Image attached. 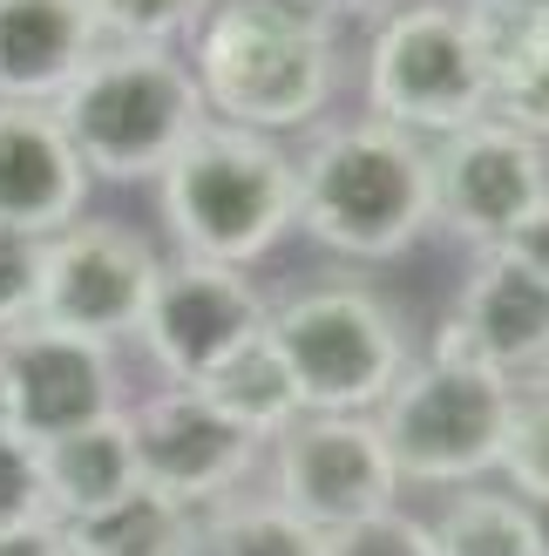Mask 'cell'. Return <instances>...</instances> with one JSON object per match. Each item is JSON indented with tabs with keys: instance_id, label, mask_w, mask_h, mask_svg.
<instances>
[{
	"instance_id": "cell-21",
	"label": "cell",
	"mask_w": 549,
	"mask_h": 556,
	"mask_svg": "<svg viewBox=\"0 0 549 556\" xmlns=\"http://www.w3.org/2000/svg\"><path fill=\"white\" fill-rule=\"evenodd\" d=\"M488 62H496L488 116H496L502 129H515V136H529V143H549V27L496 41Z\"/></svg>"
},
{
	"instance_id": "cell-27",
	"label": "cell",
	"mask_w": 549,
	"mask_h": 556,
	"mask_svg": "<svg viewBox=\"0 0 549 556\" xmlns=\"http://www.w3.org/2000/svg\"><path fill=\"white\" fill-rule=\"evenodd\" d=\"M35 292H41V238L0 225V332L35 319Z\"/></svg>"
},
{
	"instance_id": "cell-1",
	"label": "cell",
	"mask_w": 549,
	"mask_h": 556,
	"mask_svg": "<svg viewBox=\"0 0 549 556\" xmlns=\"http://www.w3.org/2000/svg\"><path fill=\"white\" fill-rule=\"evenodd\" d=\"M292 231L360 265L414 252L421 231H434L427 143L380 116L319 129L312 150L292 156Z\"/></svg>"
},
{
	"instance_id": "cell-11",
	"label": "cell",
	"mask_w": 549,
	"mask_h": 556,
	"mask_svg": "<svg viewBox=\"0 0 549 556\" xmlns=\"http://www.w3.org/2000/svg\"><path fill=\"white\" fill-rule=\"evenodd\" d=\"M271 305L265 292L244 278L238 265H210V258H170L150 286V305L136 319V340L163 367L170 387L204 380L231 346H244L252 332H265Z\"/></svg>"
},
{
	"instance_id": "cell-13",
	"label": "cell",
	"mask_w": 549,
	"mask_h": 556,
	"mask_svg": "<svg viewBox=\"0 0 549 556\" xmlns=\"http://www.w3.org/2000/svg\"><path fill=\"white\" fill-rule=\"evenodd\" d=\"M123 414H129L143 489H156L163 503H177L190 516L225 503L258 462V441L231 428L197 387H163V394H150L143 407H123Z\"/></svg>"
},
{
	"instance_id": "cell-10",
	"label": "cell",
	"mask_w": 549,
	"mask_h": 556,
	"mask_svg": "<svg viewBox=\"0 0 549 556\" xmlns=\"http://www.w3.org/2000/svg\"><path fill=\"white\" fill-rule=\"evenodd\" d=\"M427 177H434V225L455 231L461 244H475V252H496L515 217L549 198L542 143L502 129L496 116H482L455 136H434Z\"/></svg>"
},
{
	"instance_id": "cell-25",
	"label": "cell",
	"mask_w": 549,
	"mask_h": 556,
	"mask_svg": "<svg viewBox=\"0 0 549 556\" xmlns=\"http://www.w3.org/2000/svg\"><path fill=\"white\" fill-rule=\"evenodd\" d=\"M319 556H434V530L407 509H380V516L346 522V530H325Z\"/></svg>"
},
{
	"instance_id": "cell-17",
	"label": "cell",
	"mask_w": 549,
	"mask_h": 556,
	"mask_svg": "<svg viewBox=\"0 0 549 556\" xmlns=\"http://www.w3.org/2000/svg\"><path fill=\"white\" fill-rule=\"evenodd\" d=\"M136 482V441H129V414H102V421L75 428L62 441H41V503L48 522H68V516H89L102 503L129 495Z\"/></svg>"
},
{
	"instance_id": "cell-22",
	"label": "cell",
	"mask_w": 549,
	"mask_h": 556,
	"mask_svg": "<svg viewBox=\"0 0 549 556\" xmlns=\"http://www.w3.org/2000/svg\"><path fill=\"white\" fill-rule=\"evenodd\" d=\"M197 556H319V536L279 503H210L197 522Z\"/></svg>"
},
{
	"instance_id": "cell-9",
	"label": "cell",
	"mask_w": 549,
	"mask_h": 556,
	"mask_svg": "<svg viewBox=\"0 0 549 556\" xmlns=\"http://www.w3.org/2000/svg\"><path fill=\"white\" fill-rule=\"evenodd\" d=\"M271 448H279L271 455V489H279L271 503L298 516L312 536L394 509L400 495V468L373 414H298Z\"/></svg>"
},
{
	"instance_id": "cell-23",
	"label": "cell",
	"mask_w": 549,
	"mask_h": 556,
	"mask_svg": "<svg viewBox=\"0 0 549 556\" xmlns=\"http://www.w3.org/2000/svg\"><path fill=\"white\" fill-rule=\"evenodd\" d=\"M102 48H177L197 35L210 0H81Z\"/></svg>"
},
{
	"instance_id": "cell-3",
	"label": "cell",
	"mask_w": 549,
	"mask_h": 556,
	"mask_svg": "<svg viewBox=\"0 0 549 556\" xmlns=\"http://www.w3.org/2000/svg\"><path fill=\"white\" fill-rule=\"evenodd\" d=\"M48 109L89 184H156L163 163L210 123L197 68L177 48H95Z\"/></svg>"
},
{
	"instance_id": "cell-4",
	"label": "cell",
	"mask_w": 549,
	"mask_h": 556,
	"mask_svg": "<svg viewBox=\"0 0 549 556\" xmlns=\"http://www.w3.org/2000/svg\"><path fill=\"white\" fill-rule=\"evenodd\" d=\"M163 231L177 238V258L252 265L292 231V156L279 136L204 123L156 177Z\"/></svg>"
},
{
	"instance_id": "cell-5",
	"label": "cell",
	"mask_w": 549,
	"mask_h": 556,
	"mask_svg": "<svg viewBox=\"0 0 549 556\" xmlns=\"http://www.w3.org/2000/svg\"><path fill=\"white\" fill-rule=\"evenodd\" d=\"M488 62L482 27L448 0H407L387 8L367 41V116L407 136H455L488 116Z\"/></svg>"
},
{
	"instance_id": "cell-18",
	"label": "cell",
	"mask_w": 549,
	"mask_h": 556,
	"mask_svg": "<svg viewBox=\"0 0 549 556\" xmlns=\"http://www.w3.org/2000/svg\"><path fill=\"white\" fill-rule=\"evenodd\" d=\"M190 387L252 441H279L298 414H306L298 407V387H292V367L279 359V346H271V332H252V340L231 346L204 380H190Z\"/></svg>"
},
{
	"instance_id": "cell-20",
	"label": "cell",
	"mask_w": 549,
	"mask_h": 556,
	"mask_svg": "<svg viewBox=\"0 0 549 556\" xmlns=\"http://www.w3.org/2000/svg\"><path fill=\"white\" fill-rule=\"evenodd\" d=\"M434 556H549L536 503L509 489H461L434 522Z\"/></svg>"
},
{
	"instance_id": "cell-28",
	"label": "cell",
	"mask_w": 549,
	"mask_h": 556,
	"mask_svg": "<svg viewBox=\"0 0 549 556\" xmlns=\"http://www.w3.org/2000/svg\"><path fill=\"white\" fill-rule=\"evenodd\" d=\"M461 14L482 27V41L496 48L509 35H529V27H549V0H461Z\"/></svg>"
},
{
	"instance_id": "cell-19",
	"label": "cell",
	"mask_w": 549,
	"mask_h": 556,
	"mask_svg": "<svg viewBox=\"0 0 549 556\" xmlns=\"http://www.w3.org/2000/svg\"><path fill=\"white\" fill-rule=\"evenodd\" d=\"M54 536H62V556H190L197 549V516L136 482L116 503L54 522Z\"/></svg>"
},
{
	"instance_id": "cell-6",
	"label": "cell",
	"mask_w": 549,
	"mask_h": 556,
	"mask_svg": "<svg viewBox=\"0 0 549 556\" xmlns=\"http://www.w3.org/2000/svg\"><path fill=\"white\" fill-rule=\"evenodd\" d=\"M515 414V380L488 374L482 359H442L427 353L421 367L407 359L387 401L373 407V428L387 441L400 482H455L475 489L502 455Z\"/></svg>"
},
{
	"instance_id": "cell-26",
	"label": "cell",
	"mask_w": 549,
	"mask_h": 556,
	"mask_svg": "<svg viewBox=\"0 0 549 556\" xmlns=\"http://www.w3.org/2000/svg\"><path fill=\"white\" fill-rule=\"evenodd\" d=\"M21 522H48V503H41V448L0 421V530H21Z\"/></svg>"
},
{
	"instance_id": "cell-12",
	"label": "cell",
	"mask_w": 549,
	"mask_h": 556,
	"mask_svg": "<svg viewBox=\"0 0 549 556\" xmlns=\"http://www.w3.org/2000/svg\"><path fill=\"white\" fill-rule=\"evenodd\" d=\"M116 407H123V380H116V353L102 340H75V332H54L35 319L0 332V421L27 434L35 448Z\"/></svg>"
},
{
	"instance_id": "cell-2",
	"label": "cell",
	"mask_w": 549,
	"mask_h": 556,
	"mask_svg": "<svg viewBox=\"0 0 549 556\" xmlns=\"http://www.w3.org/2000/svg\"><path fill=\"white\" fill-rule=\"evenodd\" d=\"M190 68L210 123H238L258 136L306 129L340 89V41L319 14L285 0H210L190 35Z\"/></svg>"
},
{
	"instance_id": "cell-16",
	"label": "cell",
	"mask_w": 549,
	"mask_h": 556,
	"mask_svg": "<svg viewBox=\"0 0 549 556\" xmlns=\"http://www.w3.org/2000/svg\"><path fill=\"white\" fill-rule=\"evenodd\" d=\"M95 48L102 41L81 0H0V102L48 109Z\"/></svg>"
},
{
	"instance_id": "cell-29",
	"label": "cell",
	"mask_w": 549,
	"mask_h": 556,
	"mask_svg": "<svg viewBox=\"0 0 549 556\" xmlns=\"http://www.w3.org/2000/svg\"><path fill=\"white\" fill-rule=\"evenodd\" d=\"M496 258H509V265H523L529 278H542L549 286V198L536 204V211H523L509 225V238L496 244Z\"/></svg>"
},
{
	"instance_id": "cell-30",
	"label": "cell",
	"mask_w": 549,
	"mask_h": 556,
	"mask_svg": "<svg viewBox=\"0 0 549 556\" xmlns=\"http://www.w3.org/2000/svg\"><path fill=\"white\" fill-rule=\"evenodd\" d=\"M0 556H62L54 522H21V530H0Z\"/></svg>"
},
{
	"instance_id": "cell-31",
	"label": "cell",
	"mask_w": 549,
	"mask_h": 556,
	"mask_svg": "<svg viewBox=\"0 0 549 556\" xmlns=\"http://www.w3.org/2000/svg\"><path fill=\"white\" fill-rule=\"evenodd\" d=\"M285 8H298V14H319L325 27H340V21H367V14H387V0H285Z\"/></svg>"
},
{
	"instance_id": "cell-24",
	"label": "cell",
	"mask_w": 549,
	"mask_h": 556,
	"mask_svg": "<svg viewBox=\"0 0 549 556\" xmlns=\"http://www.w3.org/2000/svg\"><path fill=\"white\" fill-rule=\"evenodd\" d=\"M496 468L509 476V495H523V503H549V387L515 394V414H509V434H502Z\"/></svg>"
},
{
	"instance_id": "cell-15",
	"label": "cell",
	"mask_w": 549,
	"mask_h": 556,
	"mask_svg": "<svg viewBox=\"0 0 549 556\" xmlns=\"http://www.w3.org/2000/svg\"><path fill=\"white\" fill-rule=\"evenodd\" d=\"M448 319L461 326V340H469V353L488 374H502V380L549 374V286L529 278L523 265L482 252Z\"/></svg>"
},
{
	"instance_id": "cell-14",
	"label": "cell",
	"mask_w": 549,
	"mask_h": 556,
	"mask_svg": "<svg viewBox=\"0 0 549 556\" xmlns=\"http://www.w3.org/2000/svg\"><path fill=\"white\" fill-rule=\"evenodd\" d=\"M81 204H89V170L54 123V109L0 102V225L54 238L81 217Z\"/></svg>"
},
{
	"instance_id": "cell-7",
	"label": "cell",
	"mask_w": 549,
	"mask_h": 556,
	"mask_svg": "<svg viewBox=\"0 0 549 556\" xmlns=\"http://www.w3.org/2000/svg\"><path fill=\"white\" fill-rule=\"evenodd\" d=\"M265 332L292 367L306 414H373L407 367V332L387 313V299L346 286V278L271 305Z\"/></svg>"
},
{
	"instance_id": "cell-8",
	"label": "cell",
	"mask_w": 549,
	"mask_h": 556,
	"mask_svg": "<svg viewBox=\"0 0 549 556\" xmlns=\"http://www.w3.org/2000/svg\"><path fill=\"white\" fill-rule=\"evenodd\" d=\"M163 258L150 238L123 217H75L68 231L41 238V292H35V326L75 332V340H136V319L150 305Z\"/></svg>"
}]
</instances>
